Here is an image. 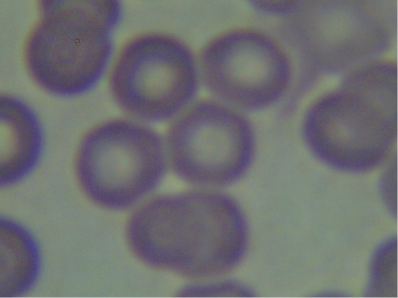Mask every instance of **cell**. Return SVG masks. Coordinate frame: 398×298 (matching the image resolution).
I'll return each instance as SVG.
<instances>
[{
    "label": "cell",
    "instance_id": "3",
    "mask_svg": "<svg viewBox=\"0 0 398 298\" xmlns=\"http://www.w3.org/2000/svg\"><path fill=\"white\" fill-rule=\"evenodd\" d=\"M189 53L179 41L147 34L132 40L118 56L111 93L128 117L149 124L170 122L191 98Z\"/></svg>",
    "mask_w": 398,
    "mask_h": 298
},
{
    "label": "cell",
    "instance_id": "2",
    "mask_svg": "<svg viewBox=\"0 0 398 298\" xmlns=\"http://www.w3.org/2000/svg\"><path fill=\"white\" fill-rule=\"evenodd\" d=\"M168 169L163 136L149 124L128 117L106 121L89 133L76 165L84 192L104 205L145 193Z\"/></svg>",
    "mask_w": 398,
    "mask_h": 298
},
{
    "label": "cell",
    "instance_id": "5",
    "mask_svg": "<svg viewBox=\"0 0 398 298\" xmlns=\"http://www.w3.org/2000/svg\"><path fill=\"white\" fill-rule=\"evenodd\" d=\"M1 222V293L21 295L35 284L41 268L39 249L34 237L11 220Z\"/></svg>",
    "mask_w": 398,
    "mask_h": 298
},
{
    "label": "cell",
    "instance_id": "1",
    "mask_svg": "<svg viewBox=\"0 0 398 298\" xmlns=\"http://www.w3.org/2000/svg\"><path fill=\"white\" fill-rule=\"evenodd\" d=\"M40 13L25 46L29 74L52 94L86 92L100 77L109 58L114 14L100 0H44Z\"/></svg>",
    "mask_w": 398,
    "mask_h": 298
},
{
    "label": "cell",
    "instance_id": "4",
    "mask_svg": "<svg viewBox=\"0 0 398 298\" xmlns=\"http://www.w3.org/2000/svg\"><path fill=\"white\" fill-rule=\"evenodd\" d=\"M0 104L4 146L1 147L0 181L5 186L20 181L34 168L43 141L39 121L26 105L5 96Z\"/></svg>",
    "mask_w": 398,
    "mask_h": 298
}]
</instances>
